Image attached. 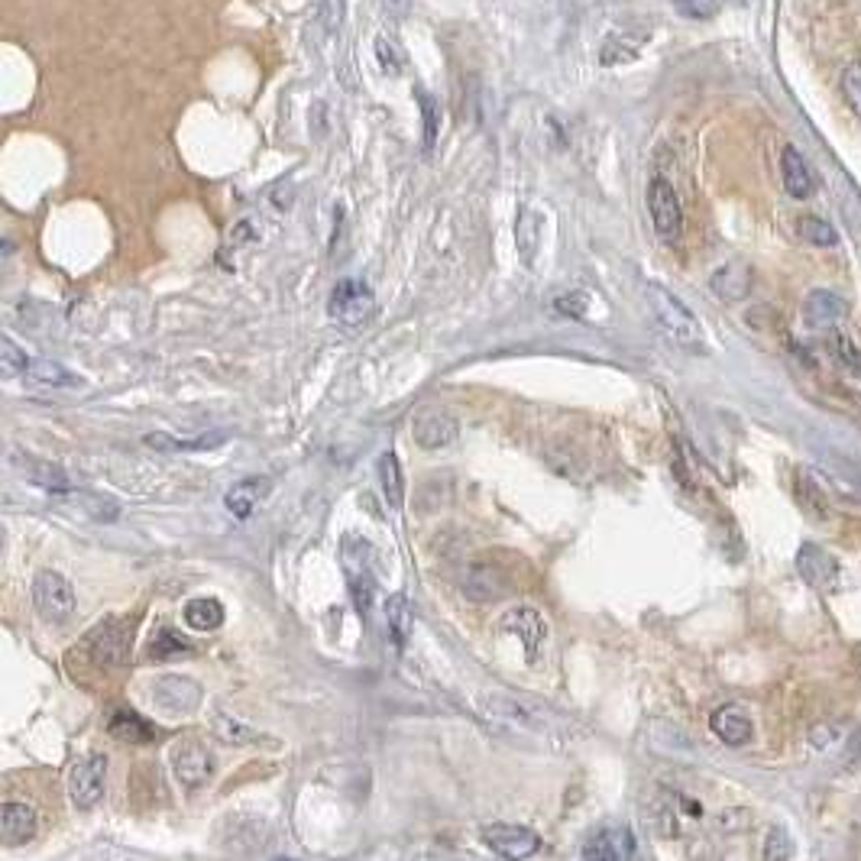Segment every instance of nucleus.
<instances>
[{
  "label": "nucleus",
  "instance_id": "obj_37",
  "mask_svg": "<svg viewBox=\"0 0 861 861\" xmlns=\"http://www.w3.org/2000/svg\"><path fill=\"white\" fill-rule=\"evenodd\" d=\"M172 651H188V645L172 632V628H162L156 641H149V658H166Z\"/></svg>",
  "mask_w": 861,
  "mask_h": 861
},
{
  "label": "nucleus",
  "instance_id": "obj_1",
  "mask_svg": "<svg viewBox=\"0 0 861 861\" xmlns=\"http://www.w3.org/2000/svg\"><path fill=\"white\" fill-rule=\"evenodd\" d=\"M645 295H648V308L654 314V321H658V327L674 340L677 347H683V350L703 347V327H700V321H696V314L683 305L677 295L661 289V285H648Z\"/></svg>",
  "mask_w": 861,
  "mask_h": 861
},
{
  "label": "nucleus",
  "instance_id": "obj_8",
  "mask_svg": "<svg viewBox=\"0 0 861 861\" xmlns=\"http://www.w3.org/2000/svg\"><path fill=\"white\" fill-rule=\"evenodd\" d=\"M480 836L489 849L502 858H531L544 849V839L535 829L515 826V823H489V826H483Z\"/></svg>",
  "mask_w": 861,
  "mask_h": 861
},
{
  "label": "nucleus",
  "instance_id": "obj_32",
  "mask_svg": "<svg viewBox=\"0 0 861 861\" xmlns=\"http://www.w3.org/2000/svg\"><path fill=\"white\" fill-rule=\"evenodd\" d=\"M839 85H842V98H845V104H849L852 111L861 117V59H858V62H852L849 68H845Z\"/></svg>",
  "mask_w": 861,
  "mask_h": 861
},
{
  "label": "nucleus",
  "instance_id": "obj_20",
  "mask_svg": "<svg viewBox=\"0 0 861 861\" xmlns=\"http://www.w3.org/2000/svg\"><path fill=\"white\" fill-rule=\"evenodd\" d=\"M182 615H185V625L195 628V632H214V628L224 625V606H221V599H214V596L191 599Z\"/></svg>",
  "mask_w": 861,
  "mask_h": 861
},
{
  "label": "nucleus",
  "instance_id": "obj_14",
  "mask_svg": "<svg viewBox=\"0 0 861 861\" xmlns=\"http://www.w3.org/2000/svg\"><path fill=\"white\" fill-rule=\"evenodd\" d=\"M781 179L790 198L806 201L816 191V179H813V169L806 166V159L800 156L797 146H784L781 153Z\"/></svg>",
  "mask_w": 861,
  "mask_h": 861
},
{
  "label": "nucleus",
  "instance_id": "obj_19",
  "mask_svg": "<svg viewBox=\"0 0 861 861\" xmlns=\"http://www.w3.org/2000/svg\"><path fill=\"white\" fill-rule=\"evenodd\" d=\"M382 612H386V625H389V635L395 641V648H405L408 635H412V622H415L412 599H408L405 593H392Z\"/></svg>",
  "mask_w": 861,
  "mask_h": 861
},
{
  "label": "nucleus",
  "instance_id": "obj_27",
  "mask_svg": "<svg viewBox=\"0 0 861 861\" xmlns=\"http://www.w3.org/2000/svg\"><path fill=\"white\" fill-rule=\"evenodd\" d=\"M20 467L30 473V483L43 486L49 492H72V480L59 470L52 467V463H43V460H20Z\"/></svg>",
  "mask_w": 861,
  "mask_h": 861
},
{
  "label": "nucleus",
  "instance_id": "obj_35",
  "mask_svg": "<svg viewBox=\"0 0 861 861\" xmlns=\"http://www.w3.org/2000/svg\"><path fill=\"white\" fill-rule=\"evenodd\" d=\"M800 499H803V509H810L813 515H829V499L826 492L816 486V480L803 476L800 480Z\"/></svg>",
  "mask_w": 861,
  "mask_h": 861
},
{
  "label": "nucleus",
  "instance_id": "obj_36",
  "mask_svg": "<svg viewBox=\"0 0 861 861\" xmlns=\"http://www.w3.org/2000/svg\"><path fill=\"white\" fill-rule=\"evenodd\" d=\"M719 4H722V0H674L677 13H680V17H687V20H709V17H716Z\"/></svg>",
  "mask_w": 861,
  "mask_h": 861
},
{
  "label": "nucleus",
  "instance_id": "obj_30",
  "mask_svg": "<svg viewBox=\"0 0 861 861\" xmlns=\"http://www.w3.org/2000/svg\"><path fill=\"white\" fill-rule=\"evenodd\" d=\"M800 234H803V240L810 243V246H819V250H829V246L839 243L836 227L826 224L823 217H803V221H800Z\"/></svg>",
  "mask_w": 861,
  "mask_h": 861
},
{
  "label": "nucleus",
  "instance_id": "obj_23",
  "mask_svg": "<svg viewBox=\"0 0 861 861\" xmlns=\"http://www.w3.org/2000/svg\"><path fill=\"white\" fill-rule=\"evenodd\" d=\"M26 376H30L33 382H39V386H49V389H75L81 386V379L72 373L68 366L56 363V360H30V366H26Z\"/></svg>",
  "mask_w": 861,
  "mask_h": 861
},
{
  "label": "nucleus",
  "instance_id": "obj_21",
  "mask_svg": "<svg viewBox=\"0 0 861 861\" xmlns=\"http://www.w3.org/2000/svg\"><path fill=\"white\" fill-rule=\"evenodd\" d=\"M713 292L726 302H738L751 292V272L745 263H726L713 276Z\"/></svg>",
  "mask_w": 861,
  "mask_h": 861
},
{
  "label": "nucleus",
  "instance_id": "obj_17",
  "mask_svg": "<svg viewBox=\"0 0 861 861\" xmlns=\"http://www.w3.org/2000/svg\"><path fill=\"white\" fill-rule=\"evenodd\" d=\"M266 496H269V480H263V476H250V480H240L227 489L224 505L234 518H250L256 512V505Z\"/></svg>",
  "mask_w": 861,
  "mask_h": 861
},
{
  "label": "nucleus",
  "instance_id": "obj_9",
  "mask_svg": "<svg viewBox=\"0 0 861 861\" xmlns=\"http://www.w3.org/2000/svg\"><path fill=\"white\" fill-rule=\"evenodd\" d=\"M648 211H651V224L658 230V237L674 243L683 230V208L674 185L667 179H651L648 185Z\"/></svg>",
  "mask_w": 861,
  "mask_h": 861
},
{
  "label": "nucleus",
  "instance_id": "obj_25",
  "mask_svg": "<svg viewBox=\"0 0 861 861\" xmlns=\"http://www.w3.org/2000/svg\"><path fill=\"white\" fill-rule=\"evenodd\" d=\"M143 441L149 447L162 450V454H185V450H211V447H221L227 441V431H214L208 437H191V441H179V437H169V434H146Z\"/></svg>",
  "mask_w": 861,
  "mask_h": 861
},
{
  "label": "nucleus",
  "instance_id": "obj_31",
  "mask_svg": "<svg viewBox=\"0 0 861 861\" xmlns=\"http://www.w3.org/2000/svg\"><path fill=\"white\" fill-rule=\"evenodd\" d=\"M0 373H4V379H13V376H26V366H30V357L13 344V340L4 334V340H0Z\"/></svg>",
  "mask_w": 861,
  "mask_h": 861
},
{
  "label": "nucleus",
  "instance_id": "obj_38",
  "mask_svg": "<svg viewBox=\"0 0 861 861\" xmlns=\"http://www.w3.org/2000/svg\"><path fill=\"white\" fill-rule=\"evenodd\" d=\"M376 59H379V65H382V72L386 75H402V59H399V52H395V46L389 43V39H376Z\"/></svg>",
  "mask_w": 861,
  "mask_h": 861
},
{
  "label": "nucleus",
  "instance_id": "obj_15",
  "mask_svg": "<svg viewBox=\"0 0 861 861\" xmlns=\"http://www.w3.org/2000/svg\"><path fill=\"white\" fill-rule=\"evenodd\" d=\"M797 570H800V577L806 583L819 586V590H826V586H832V583H836V577H839L836 560L819 548V544H803L800 554H797Z\"/></svg>",
  "mask_w": 861,
  "mask_h": 861
},
{
  "label": "nucleus",
  "instance_id": "obj_10",
  "mask_svg": "<svg viewBox=\"0 0 861 861\" xmlns=\"http://www.w3.org/2000/svg\"><path fill=\"white\" fill-rule=\"evenodd\" d=\"M635 855H638L635 832L622 823L599 826L583 845V858H593V861H628Z\"/></svg>",
  "mask_w": 861,
  "mask_h": 861
},
{
  "label": "nucleus",
  "instance_id": "obj_34",
  "mask_svg": "<svg viewBox=\"0 0 861 861\" xmlns=\"http://www.w3.org/2000/svg\"><path fill=\"white\" fill-rule=\"evenodd\" d=\"M418 101H421V117H425V149L437 143V130H441V114H437V101L428 91L418 88Z\"/></svg>",
  "mask_w": 861,
  "mask_h": 861
},
{
  "label": "nucleus",
  "instance_id": "obj_2",
  "mask_svg": "<svg viewBox=\"0 0 861 861\" xmlns=\"http://www.w3.org/2000/svg\"><path fill=\"white\" fill-rule=\"evenodd\" d=\"M33 606L39 612V619L52 622V625H62L75 615L78 609V599L72 583H68L62 573L56 570H39L36 580H33Z\"/></svg>",
  "mask_w": 861,
  "mask_h": 861
},
{
  "label": "nucleus",
  "instance_id": "obj_16",
  "mask_svg": "<svg viewBox=\"0 0 861 861\" xmlns=\"http://www.w3.org/2000/svg\"><path fill=\"white\" fill-rule=\"evenodd\" d=\"M709 729H713V735L722 738V742L732 745V748L745 745L751 738V732H755L751 719L738 706H719L716 713L709 716Z\"/></svg>",
  "mask_w": 861,
  "mask_h": 861
},
{
  "label": "nucleus",
  "instance_id": "obj_28",
  "mask_svg": "<svg viewBox=\"0 0 861 861\" xmlns=\"http://www.w3.org/2000/svg\"><path fill=\"white\" fill-rule=\"evenodd\" d=\"M211 729H214L217 738H224V742H230V745H250V742H256V738H259L250 726H243V722H237L234 716H227V713H217L214 722H211Z\"/></svg>",
  "mask_w": 861,
  "mask_h": 861
},
{
  "label": "nucleus",
  "instance_id": "obj_33",
  "mask_svg": "<svg viewBox=\"0 0 861 861\" xmlns=\"http://www.w3.org/2000/svg\"><path fill=\"white\" fill-rule=\"evenodd\" d=\"M832 353L842 360V366L849 369V373L861 376V350L855 340H849L845 334H832Z\"/></svg>",
  "mask_w": 861,
  "mask_h": 861
},
{
  "label": "nucleus",
  "instance_id": "obj_5",
  "mask_svg": "<svg viewBox=\"0 0 861 861\" xmlns=\"http://www.w3.org/2000/svg\"><path fill=\"white\" fill-rule=\"evenodd\" d=\"M104 784H107V758L104 755L78 758L72 771H68V800L78 810H94L104 797Z\"/></svg>",
  "mask_w": 861,
  "mask_h": 861
},
{
  "label": "nucleus",
  "instance_id": "obj_12",
  "mask_svg": "<svg viewBox=\"0 0 861 861\" xmlns=\"http://www.w3.org/2000/svg\"><path fill=\"white\" fill-rule=\"evenodd\" d=\"M460 434V421L444 412V408H428L415 418V441L425 450L447 447L450 441H457Z\"/></svg>",
  "mask_w": 861,
  "mask_h": 861
},
{
  "label": "nucleus",
  "instance_id": "obj_4",
  "mask_svg": "<svg viewBox=\"0 0 861 861\" xmlns=\"http://www.w3.org/2000/svg\"><path fill=\"white\" fill-rule=\"evenodd\" d=\"M344 570H347V580H350V593H353V603H357L360 612L369 609V599L376 593V573H373V560H376V548L369 544L366 538H344Z\"/></svg>",
  "mask_w": 861,
  "mask_h": 861
},
{
  "label": "nucleus",
  "instance_id": "obj_6",
  "mask_svg": "<svg viewBox=\"0 0 861 861\" xmlns=\"http://www.w3.org/2000/svg\"><path fill=\"white\" fill-rule=\"evenodd\" d=\"M149 703L166 716H185L201 703V687L179 674H162L149 683Z\"/></svg>",
  "mask_w": 861,
  "mask_h": 861
},
{
  "label": "nucleus",
  "instance_id": "obj_11",
  "mask_svg": "<svg viewBox=\"0 0 861 861\" xmlns=\"http://www.w3.org/2000/svg\"><path fill=\"white\" fill-rule=\"evenodd\" d=\"M499 628L522 641L525 651H528V661L538 658V648L544 645V638H548V622H544L531 606H515V609H509V612L502 615Z\"/></svg>",
  "mask_w": 861,
  "mask_h": 861
},
{
  "label": "nucleus",
  "instance_id": "obj_39",
  "mask_svg": "<svg viewBox=\"0 0 861 861\" xmlns=\"http://www.w3.org/2000/svg\"><path fill=\"white\" fill-rule=\"evenodd\" d=\"M586 305H590V298H586L583 292H567V295H557L554 298V308L560 314H567V318H583Z\"/></svg>",
  "mask_w": 861,
  "mask_h": 861
},
{
  "label": "nucleus",
  "instance_id": "obj_29",
  "mask_svg": "<svg viewBox=\"0 0 861 861\" xmlns=\"http://www.w3.org/2000/svg\"><path fill=\"white\" fill-rule=\"evenodd\" d=\"M111 628V622L104 625V632H98V658L107 661V664H123L130 654V635L123 632H107Z\"/></svg>",
  "mask_w": 861,
  "mask_h": 861
},
{
  "label": "nucleus",
  "instance_id": "obj_18",
  "mask_svg": "<svg viewBox=\"0 0 861 861\" xmlns=\"http://www.w3.org/2000/svg\"><path fill=\"white\" fill-rule=\"evenodd\" d=\"M845 311H849V308H845V302L836 292H829V289H813L810 295H806V302H803V318L810 321L813 327L839 324L845 318Z\"/></svg>",
  "mask_w": 861,
  "mask_h": 861
},
{
  "label": "nucleus",
  "instance_id": "obj_41",
  "mask_svg": "<svg viewBox=\"0 0 861 861\" xmlns=\"http://www.w3.org/2000/svg\"><path fill=\"white\" fill-rule=\"evenodd\" d=\"M78 496H81V499H85V502H88V505H85V509H88V512H91L94 518H104V522H114V518H117V505H114L111 499H98V496H85V492H78Z\"/></svg>",
  "mask_w": 861,
  "mask_h": 861
},
{
  "label": "nucleus",
  "instance_id": "obj_13",
  "mask_svg": "<svg viewBox=\"0 0 861 861\" xmlns=\"http://www.w3.org/2000/svg\"><path fill=\"white\" fill-rule=\"evenodd\" d=\"M36 832H39V819L33 806L4 803V810H0V839H4V845L17 849V845L33 842Z\"/></svg>",
  "mask_w": 861,
  "mask_h": 861
},
{
  "label": "nucleus",
  "instance_id": "obj_7",
  "mask_svg": "<svg viewBox=\"0 0 861 861\" xmlns=\"http://www.w3.org/2000/svg\"><path fill=\"white\" fill-rule=\"evenodd\" d=\"M211 771H214V755L201 738L188 735L182 742L172 745V774L182 787L188 790L201 787L211 777Z\"/></svg>",
  "mask_w": 861,
  "mask_h": 861
},
{
  "label": "nucleus",
  "instance_id": "obj_26",
  "mask_svg": "<svg viewBox=\"0 0 861 861\" xmlns=\"http://www.w3.org/2000/svg\"><path fill=\"white\" fill-rule=\"evenodd\" d=\"M379 483H382V492H386V502L392 505V509H402L405 505V476L399 467V457H395L392 450H386V454L379 457Z\"/></svg>",
  "mask_w": 861,
  "mask_h": 861
},
{
  "label": "nucleus",
  "instance_id": "obj_3",
  "mask_svg": "<svg viewBox=\"0 0 861 861\" xmlns=\"http://www.w3.org/2000/svg\"><path fill=\"white\" fill-rule=\"evenodd\" d=\"M327 311H331V318L337 324L350 327V331H357V327L369 324L376 314V295L373 289H369L366 282L360 279H340L334 285L331 292V302H327Z\"/></svg>",
  "mask_w": 861,
  "mask_h": 861
},
{
  "label": "nucleus",
  "instance_id": "obj_40",
  "mask_svg": "<svg viewBox=\"0 0 861 861\" xmlns=\"http://www.w3.org/2000/svg\"><path fill=\"white\" fill-rule=\"evenodd\" d=\"M535 214L531 211H522V221H518V246H522V256L528 259L531 256V246H535Z\"/></svg>",
  "mask_w": 861,
  "mask_h": 861
},
{
  "label": "nucleus",
  "instance_id": "obj_22",
  "mask_svg": "<svg viewBox=\"0 0 861 861\" xmlns=\"http://www.w3.org/2000/svg\"><path fill=\"white\" fill-rule=\"evenodd\" d=\"M107 732L117 742H153V726L133 709H117L111 722H107Z\"/></svg>",
  "mask_w": 861,
  "mask_h": 861
},
{
  "label": "nucleus",
  "instance_id": "obj_24",
  "mask_svg": "<svg viewBox=\"0 0 861 861\" xmlns=\"http://www.w3.org/2000/svg\"><path fill=\"white\" fill-rule=\"evenodd\" d=\"M476 586H483L476 593V603H496V599L505 596V583H502V573L496 567H470L467 577H463V593H473Z\"/></svg>",
  "mask_w": 861,
  "mask_h": 861
}]
</instances>
